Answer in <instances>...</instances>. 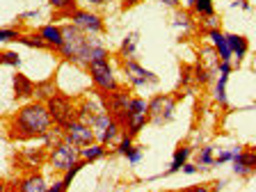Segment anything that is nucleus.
Masks as SVG:
<instances>
[{
	"instance_id": "f257e3e1",
	"label": "nucleus",
	"mask_w": 256,
	"mask_h": 192,
	"mask_svg": "<svg viewBox=\"0 0 256 192\" xmlns=\"http://www.w3.org/2000/svg\"><path fill=\"white\" fill-rule=\"evenodd\" d=\"M50 128H53V119L46 110V103L28 101L10 117L7 135L14 142H30V140H42L44 133Z\"/></svg>"
},
{
	"instance_id": "f03ea898",
	"label": "nucleus",
	"mask_w": 256,
	"mask_h": 192,
	"mask_svg": "<svg viewBox=\"0 0 256 192\" xmlns=\"http://www.w3.org/2000/svg\"><path fill=\"white\" fill-rule=\"evenodd\" d=\"M98 42H101L98 37H90L82 30H78L71 21H66V23H62V46L58 48V55L64 62L85 69L87 64H90L92 46Z\"/></svg>"
},
{
	"instance_id": "7ed1b4c3",
	"label": "nucleus",
	"mask_w": 256,
	"mask_h": 192,
	"mask_svg": "<svg viewBox=\"0 0 256 192\" xmlns=\"http://www.w3.org/2000/svg\"><path fill=\"white\" fill-rule=\"evenodd\" d=\"M76 119H80L82 124L92 126V130L98 135L106 126H110L112 114L103 108L98 94L94 92V96L90 94V96H85V98H80V101L76 103Z\"/></svg>"
},
{
	"instance_id": "20e7f679",
	"label": "nucleus",
	"mask_w": 256,
	"mask_h": 192,
	"mask_svg": "<svg viewBox=\"0 0 256 192\" xmlns=\"http://www.w3.org/2000/svg\"><path fill=\"white\" fill-rule=\"evenodd\" d=\"M119 66H122V74L124 80L130 90H144V87H156L160 82V78L149 71L146 66L138 62L135 58H126V60H119Z\"/></svg>"
},
{
	"instance_id": "39448f33",
	"label": "nucleus",
	"mask_w": 256,
	"mask_h": 192,
	"mask_svg": "<svg viewBox=\"0 0 256 192\" xmlns=\"http://www.w3.org/2000/svg\"><path fill=\"white\" fill-rule=\"evenodd\" d=\"M87 76H90L94 92H114L122 87L117 74H114V66H112L110 60H101V62H90L85 66Z\"/></svg>"
},
{
	"instance_id": "423d86ee",
	"label": "nucleus",
	"mask_w": 256,
	"mask_h": 192,
	"mask_svg": "<svg viewBox=\"0 0 256 192\" xmlns=\"http://www.w3.org/2000/svg\"><path fill=\"white\" fill-rule=\"evenodd\" d=\"M178 94H154L149 98V124L165 126L174 122V112L178 106Z\"/></svg>"
},
{
	"instance_id": "0eeeda50",
	"label": "nucleus",
	"mask_w": 256,
	"mask_h": 192,
	"mask_svg": "<svg viewBox=\"0 0 256 192\" xmlns=\"http://www.w3.org/2000/svg\"><path fill=\"white\" fill-rule=\"evenodd\" d=\"M46 110L53 119V126L64 128L69 126L76 119V103L69 94H62V92H55L50 98L46 101Z\"/></svg>"
},
{
	"instance_id": "6e6552de",
	"label": "nucleus",
	"mask_w": 256,
	"mask_h": 192,
	"mask_svg": "<svg viewBox=\"0 0 256 192\" xmlns=\"http://www.w3.org/2000/svg\"><path fill=\"white\" fill-rule=\"evenodd\" d=\"M80 160V149L78 146H74V144L69 142H58L55 146H50L48 149V160L46 165L50 167V170L60 172V174H64V172L69 170V167H74L76 162Z\"/></svg>"
},
{
	"instance_id": "1a4fd4ad",
	"label": "nucleus",
	"mask_w": 256,
	"mask_h": 192,
	"mask_svg": "<svg viewBox=\"0 0 256 192\" xmlns=\"http://www.w3.org/2000/svg\"><path fill=\"white\" fill-rule=\"evenodd\" d=\"M66 21H71L78 30H82L85 34H90V37H101L103 32H106V21H103V16L94 10L78 7L76 12H71Z\"/></svg>"
},
{
	"instance_id": "9d476101",
	"label": "nucleus",
	"mask_w": 256,
	"mask_h": 192,
	"mask_svg": "<svg viewBox=\"0 0 256 192\" xmlns=\"http://www.w3.org/2000/svg\"><path fill=\"white\" fill-rule=\"evenodd\" d=\"M62 140L78 146V149H82V146H90V144L96 142V133L92 130V126L82 124L80 119H74L69 126L62 128Z\"/></svg>"
},
{
	"instance_id": "9b49d317",
	"label": "nucleus",
	"mask_w": 256,
	"mask_h": 192,
	"mask_svg": "<svg viewBox=\"0 0 256 192\" xmlns=\"http://www.w3.org/2000/svg\"><path fill=\"white\" fill-rule=\"evenodd\" d=\"M96 94L101 98L103 108L112 114V119L128 110V103H130V96H133L126 87H119V90H114V92H96Z\"/></svg>"
},
{
	"instance_id": "f8f14e48",
	"label": "nucleus",
	"mask_w": 256,
	"mask_h": 192,
	"mask_svg": "<svg viewBox=\"0 0 256 192\" xmlns=\"http://www.w3.org/2000/svg\"><path fill=\"white\" fill-rule=\"evenodd\" d=\"M231 165H234L236 176L247 178V176L256 174V146H242V149L234 156Z\"/></svg>"
},
{
	"instance_id": "ddd939ff",
	"label": "nucleus",
	"mask_w": 256,
	"mask_h": 192,
	"mask_svg": "<svg viewBox=\"0 0 256 192\" xmlns=\"http://www.w3.org/2000/svg\"><path fill=\"white\" fill-rule=\"evenodd\" d=\"M204 34H206V39L210 42V48H213L215 53H218L220 62H234V55H231L229 42H226V32H222V28L206 30Z\"/></svg>"
},
{
	"instance_id": "4468645a",
	"label": "nucleus",
	"mask_w": 256,
	"mask_h": 192,
	"mask_svg": "<svg viewBox=\"0 0 256 192\" xmlns=\"http://www.w3.org/2000/svg\"><path fill=\"white\" fill-rule=\"evenodd\" d=\"M48 188V183H46V176H44V172H30V174H26V176H21L18 181H16V186H14V190H10V192H44Z\"/></svg>"
},
{
	"instance_id": "2eb2a0df",
	"label": "nucleus",
	"mask_w": 256,
	"mask_h": 192,
	"mask_svg": "<svg viewBox=\"0 0 256 192\" xmlns=\"http://www.w3.org/2000/svg\"><path fill=\"white\" fill-rule=\"evenodd\" d=\"M12 85H14V98H16V101H28V98H34L37 82H34V80H30L26 74L16 71L14 78H12Z\"/></svg>"
},
{
	"instance_id": "dca6fc26",
	"label": "nucleus",
	"mask_w": 256,
	"mask_h": 192,
	"mask_svg": "<svg viewBox=\"0 0 256 192\" xmlns=\"http://www.w3.org/2000/svg\"><path fill=\"white\" fill-rule=\"evenodd\" d=\"M39 37L46 42L50 53H58V48L62 46V23H44L37 28Z\"/></svg>"
},
{
	"instance_id": "f3484780",
	"label": "nucleus",
	"mask_w": 256,
	"mask_h": 192,
	"mask_svg": "<svg viewBox=\"0 0 256 192\" xmlns=\"http://www.w3.org/2000/svg\"><path fill=\"white\" fill-rule=\"evenodd\" d=\"M21 162H23V167L26 170H30V172H34V170H39V167L44 165L48 160V149L46 146H37V149H23L21 154Z\"/></svg>"
},
{
	"instance_id": "a211bd4d",
	"label": "nucleus",
	"mask_w": 256,
	"mask_h": 192,
	"mask_svg": "<svg viewBox=\"0 0 256 192\" xmlns=\"http://www.w3.org/2000/svg\"><path fill=\"white\" fill-rule=\"evenodd\" d=\"M192 156H194V149H192L190 144H178V146L174 149V156H172L170 167L165 170V174L162 176H172V174H176V172H181V167L186 165Z\"/></svg>"
},
{
	"instance_id": "6ab92c4d",
	"label": "nucleus",
	"mask_w": 256,
	"mask_h": 192,
	"mask_svg": "<svg viewBox=\"0 0 256 192\" xmlns=\"http://www.w3.org/2000/svg\"><path fill=\"white\" fill-rule=\"evenodd\" d=\"M226 42H229L231 55H234L236 64H240L250 53V39L245 34H236V32H226Z\"/></svg>"
},
{
	"instance_id": "aec40b11",
	"label": "nucleus",
	"mask_w": 256,
	"mask_h": 192,
	"mask_svg": "<svg viewBox=\"0 0 256 192\" xmlns=\"http://www.w3.org/2000/svg\"><path fill=\"white\" fill-rule=\"evenodd\" d=\"M108 154H110V146H106V144H101V142H94V144H90V146H82V149H80V158L85 160L87 165L96 162V160H103Z\"/></svg>"
},
{
	"instance_id": "412c9836",
	"label": "nucleus",
	"mask_w": 256,
	"mask_h": 192,
	"mask_svg": "<svg viewBox=\"0 0 256 192\" xmlns=\"http://www.w3.org/2000/svg\"><path fill=\"white\" fill-rule=\"evenodd\" d=\"M122 126H119L114 119L110 122V126H106L101 130V133L96 135V142H101V144H106V146H114V144L119 142V138H122Z\"/></svg>"
},
{
	"instance_id": "4be33fe9",
	"label": "nucleus",
	"mask_w": 256,
	"mask_h": 192,
	"mask_svg": "<svg viewBox=\"0 0 256 192\" xmlns=\"http://www.w3.org/2000/svg\"><path fill=\"white\" fill-rule=\"evenodd\" d=\"M138 39H140V34H138V32H128L126 37L122 39V44H119L117 58H119V60L135 58V53H138Z\"/></svg>"
},
{
	"instance_id": "5701e85b",
	"label": "nucleus",
	"mask_w": 256,
	"mask_h": 192,
	"mask_svg": "<svg viewBox=\"0 0 256 192\" xmlns=\"http://www.w3.org/2000/svg\"><path fill=\"white\" fill-rule=\"evenodd\" d=\"M226 82H229V76H218L215 78V87H213V98L222 110L229 108V96H226Z\"/></svg>"
},
{
	"instance_id": "b1692460",
	"label": "nucleus",
	"mask_w": 256,
	"mask_h": 192,
	"mask_svg": "<svg viewBox=\"0 0 256 192\" xmlns=\"http://www.w3.org/2000/svg\"><path fill=\"white\" fill-rule=\"evenodd\" d=\"M194 162H197L199 172L215 167V146H210V144L202 146V149H199L197 154H194Z\"/></svg>"
},
{
	"instance_id": "393cba45",
	"label": "nucleus",
	"mask_w": 256,
	"mask_h": 192,
	"mask_svg": "<svg viewBox=\"0 0 256 192\" xmlns=\"http://www.w3.org/2000/svg\"><path fill=\"white\" fill-rule=\"evenodd\" d=\"M48 7H53L58 18H69L71 12L78 10V0H46Z\"/></svg>"
},
{
	"instance_id": "a878e982",
	"label": "nucleus",
	"mask_w": 256,
	"mask_h": 192,
	"mask_svg": "<svg viewBox=\"0 0 256 192\" xmlns=\"http://www.w3.org/2000/svg\"><path fill=\"white\" fill-rule=\"evenodd\" d=\"M58 92V87H55V78H48V80H42V82H37V90H34V101H42L46 103L50 96Z\"/></svg>"
},
{
	"instance_id": "bb28decb",
	"label": "nucleus",
	"mask_w": 256,
	"mask_h": 192,
	"mask_svg": "<svg viewBox=\"0 0 256 192\" xmlns=\"http://www.w3.org/2000/svg\"><path fill=\"white\" fill-rule=\"evenodd\" d=\"M18 44H23V46H28V48H37V50H48L46 42H44V39L39 37V32H37V30H32V32H21V37H18Z\"/></svg>"
},
{
	"instance_id": "cd10ccee",
	"label": "nucleus",
	"mask_w": 256,
	"mask_h": 192,
	"mask_svg": "<svg viewBox=\"0 0 256 192\" xmlns=\"http://www.w3.org/2000/svg\"><path fill=\"white\" fill-rule=\"evenodd\" d=\"M190 12L197 16V18H208V16L218 14V12H215V2H213V0H194V5H192Z\"/></svg>"
},
{
	"instance_id": "c85d7f7f",
	"label": "nucleus",
	"mask_w": 256,
	"mask_h": 192,
	"mask_svg": "<svg viewBox=\"0 0 256 192\" xmlns=\"http://www.w3.org/2000/svg\"><path fill=\"white\" fill-rule=\"evenodd\" d=\"M133 146H135V138H133V135L122 133L119 142L114 144V154H117V156H124V158H126V156L133 151Z\"/></svg>"
},
{
	"instance_id": "c756f323",
	"label": "nucleus",
	"mask_w": 256,
	"mask_h": 192,
	"mask_svg": "<svg viewBox=\"0 0 256 192\" xmlns=\"http://www.w3.org/2000/svg\"><path fill=\"white\" fill-rule=\"evenodd\" d=\"M192 80H194L197 85H208V82L213 80V71H208L206 66H204V64L199 62L197 66L192 69Z\"/></svg>"
},
{
	"instance_id": "7c9ffc66",
	"label": "nucleus",
	"mask_w": 256,
	"mask_h": 192,
	"mask_svg": "<svg viewBox=\"0 0 256 192\" xmlns=\"http://www.w3.org/2000/svg\"><path fill=\"white\" fill-rule=\"evenodd\" d=\"M58 142H62V128L53 126L50 130H46L42 138V146H46V149H50V146H55Z\"/></svg>"
},
{
	"instance_id": "2f4dec72",
	"label": "nucleus",
	"mask_w": 256,
	"mask_h": 192,
	"mask_svg": "<svg viewBox=\"0 0 256 192\" xmlns=\"http://www.w3.org/2000/svg\"><path fill=\"white\" fill-rule=\"evenodd\" d=\"M174 28H192V12L190 10H178L174 12Z\"/></svg>"
},
{
	"instance_id": "473e14b6",
	"label": "nucleus",
	"mask_w": 256,
	"mask_h": 192,
	"mask_svg": "<svg viewBox=\"0 0 256 192\" xmlns=\"http://www.w3.org/2000/svg\"><path fill=\"white\" fill-rule=\"evenodd\" d=\"M0 60H2V64H7V66H14V69H18L21 66V55L16 53V50H0Z\"/></svg>"
},
{
	"instance_id": "72a5a7b5",
	"label": "nucleus",
	"mask_w": 256,
	"mask_h": 192,
	"mask_svg": "<svg viewBox=\"0 0 256 192\" xmlns=\"http://www.w3.org/2000/svg\"><path fill=\"white\" fill-rule=\"evenodd\" d=\"M18 37H21V30H16V28H0V44L18 42Z\"/></svg>"
},
{
	"instance_id": "f704fd0d",
	"label": "nucleus",
	"mask_w": 256,
	"mask_h": 192,
	"mask_svg": "<svg viewBox=\"0 0 256 192\" xmlns=\"http://www.w3.org/2000/svg\"><path fill=\"white\" fill-rule=\"evenodd\" d=\"M82 167H87V162H85V160H82V158H80V160H78V162H76V165H74V167H69V170L64 172V176H62V181H64V183H66V188H69V186H71V181H74V178H76V174H78V172H80V170H82Z\"/></svg>"
},
{
	"instance_id": "c9c22d12",
	"label": "nucleus",
	"mask_w": 256,
	"mask_h": 192,
	"mask_svg": "<svg viewBox=\"0 0 256 192\" xmlns=\"http://www.w3.org/2000/svg\"><path fill=\"white\" fill-rule=\"evenodd\" d=\"M144 158V146H140V144H135L133 146V151L126 156V160H128V165H138L140 160Z\"/></svg>"
},
{
	"instance_id": "e433bc0d",
	"label": "nucleus",
	"mask_w": 256,
	"mask_h": 192,
	"mask_svg": "<svg viewBox=\"0 0 256 192\" xmlns=\"http://www.w3.org/2000/svg\"><path fill=\"white\" fill-rule=\"evenodd\" d=\"M199 21H202V26H204V32H206V30H213V28H222V26H220L218 14L208 16V18H199Z\"/></svg>"
},
{
	"instance_id": "4c0bfd02",
	"label": "nucleus",
	"mask_w": 256,
	"mask_h": 192,
	"mask_svg": "<svg viewBox=\"0 0 256 192\" xmlns=\"http://www.w3.org/2000/svg\"><path fill=\"white\" fill-rule=\"evenodd\" d=\"M66 190H69V188H66V183H64L62 178H55V181L50 183V186H48L44 192H66Z\"/></svg>"
},
{
	"instance_id": "58836bf2",
	"label": "nucleus",
	"mask_w": 256,
	"mask_h": 192,
	"mask_svg": "<svg viewBox=\"0 0 256 192\" xmlns=\"http://www.w3.org/2000/svg\"><path fill=\"white\" fill-rule=\"evenodd\" d=\"M236 64L234 62H218V66H215V71H218L220 76H231V71H234Z\"/></svg>"
},
{
	"instance_id": "ea45409f",
	"label": "nucleus",
	"mask_w": 256,
	"mask_h": 192,
	"mask_svg": "<svg viewBox=\"0 0 256 192\" xmlns=\"http://www.w3.org/2000/svg\"><path fill=\"white\" fill-rule=\"evenodd\" d=\"M183 192H213L210 183H197V186H188Z\"/></svg>"
},
{
	"instance_id": "a19ab883",
	"label": "nucleus",
	"mask_w": 256,
	"mask_h": 192,
	"mask_svg": "<svg viewBox=\"0 0 256 192\" xmlns=\"http://www.w3.org/2000/svg\"><path fill=\"white\" fill-rule=\"evenodd\" d=\"M181 172L188 174V176H192V174H199V167H197V162H190V160H188L186 165L181 167Z\"/></svg>"
},
{
	"instance_id": "79ce46f5",
	"label": "nucleus",
	"mask_w": 256,
	"mask_h": 192,
	"mask_svg": "<svg viewBox=\"0 0 256 192\" xmlns=\"http://www.w3.org/2000/svg\"><path fill=\"white\" fill-rule=\"evenodd\" d=\"M142 2H146V0H122V10H130V7L142 5Z\"/></svg>"
},
{
	"instance_id": "37998d69",
	"label": "nucleus",
	"mask_w": 256,
	"mask_h": 192,
	"mask_svg": "<svg viewBox=\"0 0 256 192\" xmlns=\"http://www.w3.org/2000/svg\"><path fill=\"white\" fill-rule=\"evenodd\" d=\"M192 80V71L190 69H181V85H188Z\"/></svg>"
},
{
	"instance_id": "c03bdc74",
	"label": "nucleus",
	"mask_w": 256,
	"mask_h": 192,
	"mask_svg": "<svg viewBox=\"0 0 256 192\" xmlns=\"http://www.w3.org/2000/svg\"><path fill=\"white\" fill-rule=\"evenodd\" d=\"M156 2H160V5H167V7H174V10H176V7L181 5L183 0H156Z\"/></svg>"
},
{
	"instance_id": "a18cd8bd",
	"label": "nucleus",
	"mask_w": 256,
	"mask_h": 192,
	"mask_svg": "<svg viewBox=\"0 0 256 192\" xmlns=\"http://www.w3.org/2000/svg\"><path fill=\"white\" fill-rule=\"evenodd\" d=\"M85 5H90V7H101V5H108L110 0H82Z\"/></svg>"
},
{
	"instance_id": "49530a36",
	"label": "nucleus",
	"mask_w": 256,
	"mask_h": 192,
	"mask_svg": "<svg viewBox=\"0 0 256 192\" xmlns=\"http://www.w3.org/2000/svg\"><path fill=\"white\" fill-rule=\"evenodd\" d=\"M224 186H226V181H215V183H210V188H213V192H220Z\"/></svg>"
},
{
	"instance_id": "de8ad7c7",
	"label": "nucleus",
	"mask_w": 256,
	"mask_h": 192,
	"mask_svg": "<svg viewBox=\"0 0 256 192\" xmlns=\"http://www.w3.org/2000/svg\"><path fill=\"white\" fill-rule=\"evenodd\" d=\"M34 16H39V12H26V14H21V18H34Z\"/></svg>"
},
{
	"instance_id": "09e8293b",
	"label": "nucleus",
	"mask_w": 256,
	"mask_h": 192,
	"mask_svg": "<svg viewBox=\"0 0 256 192\" xmlns=\"http://www.w3.org/2000/svg\"><path fill=\"white\" fill-rule=\"evenodd\" d=\"M0 192H10V186H7L2 178H0Z\"/></svg>"
},
{
	"instance_id": "8fccbe9b",
	"label": "nucleus",
	"mask_w": 256,
	"mask_h": 192,
	"mask_svg": "<svg viewBox=\"0 0 256 192\" xmlns=\"http://www.w3.org/2000/svg\"><path fill=\"white\" fill-rule=\"evenodd\" d=\"M183 2H186L188 10H192V5H194V0H183Z\"/></svg>"
},
{
	"instance_id": "3c124183",
	"label": "nucleus",
	"mask_w": 256,
	"mask_h": 192,
	"mask_svg": "<svg viewBox=\"0 0 256 192\" xmlns=\"http://www.w3.org/2000/svg\"><path fill=\"white\" fill-rule=\"evenodd\" d=\"M167 192H178V190H167Z\"/></svg>"
},
{
	"instance_id": "603ef678",
	"label": "nucleus",
	"mask_w": 256,
	"mask_h": 192,
	"mask_svg": "<svg viewBox=\"0 0 256 192\" xmlns=\"http://www.w3.org/2000/svg\"><path fill=\"white\" fill-rule=\"evenodd\" d=\"M0 64H2V60H0Z\"/></svg>"
},
{
	"instance_id": "864d4df0",
	"label": "nucleus",
	"mask_w": 256,
	"mask_h": 192,
	"mask_svg": "<svg viewBox=\"0 0 256 192\" xmlns=\"http://www.w3.org/2000/svg\"><path fill=\"white\" fill-rule=\"evenodd\" d=\"M213 2H215V0H213Z\"/></svg>"
}]
</instances>
